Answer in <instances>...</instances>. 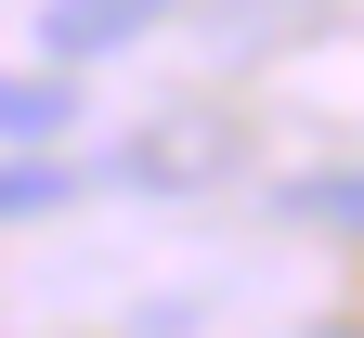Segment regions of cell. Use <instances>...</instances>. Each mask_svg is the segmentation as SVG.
Segmentation results:
<instances>
[{
  "label": "cell",
  "instance_id": "6da1fadb",
  "mask_svg": "<svg viewBox=\"0 0 364 338\" xmlns=\"http://www.w3.org/2000/svg\"><path fill=\"white\" fill-rule=\"evenodd\" d=\"M156 14H169V0H53V14H39V53L91 65V53H117V39H144Z\"/></svg>",
  "mask_w": 364,
  "mask_h": 338
},
{
  "label": "cell",
  "instance_id": "7a4b0ae2",
  "mask_svg": "<svg viewBox=\"0 0 364 338\" xmlns=\"http://www.w3.org/2000/svg\"><path fill=\"white\" fill-rule=\"evenodd\" d=\"M65 130V78H0V157H39Z\"/></svg>",
  "mask_w": 364,
  "mask_h": 338
},
{
  "label": "cell",
  "instance_id": "3957f363",
  "mask_svg": "<svg viewBox=\"0 0 364 338\" xmlns=\"http://www.w3.org/2000/svg\"><path fill=\"white\" fill-rule=\"evenodd\" d=\"M78 169H53V157H0V221H26V208H53Z\"/></svg>",
  "mask_w": 364,
  "mask_h": 338
},
{
  "label": "cell",
  "instance_id": "277c9868",
  "mask_svg": "<svg viewBox=\"0 0 364 338\" xmlns=\"http://www.w3.org/2000/svg\"><path fill=\"white\" fill-rule=\"evenodd\" d=\"M287 208H299V221H364V182H299Z\"/></svg>",
  "mask_w": 364,
  "mask_h": 338
}]
</instances>
